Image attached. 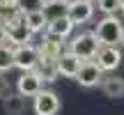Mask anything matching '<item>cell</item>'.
<instances>
[{
  "mask_svg": "<svg viewBox=\"0 0 124 115\" xmlns=\"http://www.w3.org/2000/svg\"><path fill=\"white\" fill-rule=\"evenodd\" d=\"M94 35H97L101 46H117L122 41L124 25H122V21L117 16H103L97 23V28H94Z\"/></svg>",
  "mask_w": 124,
  "mask_h": 115,
  "instance_id": "1",
  "label": "cell"
},
{
  "mask_svg": "<svg viewBox=\"0 0 124 115\" xmlns=\"http://www.w3.org/2000/svg\"><path fill=\"white\" fill-rule=\"evenodd\" d=\"M99 49H101V44H99V39H97V35L94 32H80V35H76L74 39L69 41V49L67 51H71L74 55H78L80 60H94L99 53Z\"/></svg>",
  "mask_w": 124,
  "mask_h": 115,
  "instance_id": "2",
  "label": "cell"
},
{
  "mask_svg": "<svg viewBox=\"0 0 124 115\" xmlns=\"http://www.w3.org/2000/svg\"><path fill=\"white\" fill-rule=\"evenodd\" d=\"M39 65V51L32 44H23V46H14V67L21 71H32Z\"/></svg>",
  "mask_w": 124,
  "mask_h": 115,
  "instance_id": "3",
  "label": "cell"
},
{
  "mask_svg": "<svg viewBox=\"0 0 124 115\" xmlns=\"http://www.w3.org/2000/svg\"><path fill=\"white\" fill-rule=\"evenodd\" d=\"M7 41L12 46H23V44H30V39H32V32H30V28H28V23H25V16H16L12 23H7Z\"/></svg>",
  "mask_w": 124,
  "mask_h": 115,
  "instance_id": "4",
  "label": "cell"
},
{
  "mask_svg": "<svg viewBox=\"0 0 124 115\" xmlns=\"http://www.w3.org/2000/svg\"><path fill=\"white\" fill-rule=\"evenodd\" d=\"M32 101V111L37 115H58L60 111V97L53 90H41L39 94H35Z\"/></svg>",
  "mask_w": 124,
  "mask_h": 115,
  "instance_id": "5",
  "label": "cell"
},
{
  "mask_svg": "<svg viewBox=\"0 0 124 115\" xmlns=\"http://www.w3.org/2000/svg\"><path fill=\"white\" fill-rule=\"evenodd\" d=\"M67 16L74 25L80 23H87L94 16V2L92 0H69V7H67Z\"/></svg>",
  "mask_w": 124,
  "mask_h": 115,
  "instance_id": "6",
  "label": "cell"
},
{
  "mask_svg": "<svg viewBox=\"0 0 124 115\" xmlns=\"http://www.w3.org/2000/svg\"><path fill=\"white\" fill-rule=\"evenodd\" d=\"M41 85H44V78L37 74V69L21 71V76H18V81H16V90L23 97H35V94H39L41 90H44Z\"/></svg>",
  "mask_w": 124,
  "mask_h": 115,
  "instance_id": "7",
  "label": "cell"
},
{
  "mask_svg": "<svg viewBox=\"0 0 124 115\" xmlns=\"http://www.w3.org/2000/svg\"><path fill=\"white\" fill-rule=\"evenodd\" d=\"M76 81H78L83 88H94V85H99L103 81V71L94 60H85L83 65H80L78 74H76Z\"/></svg>",
  "mask_w": 124,
  "mask_h": 115,
  "instance_id": "8",
  "label": "cell"
},
{
  "mask_svg": "<svg viewBox=\"0 0 124 115\" xmlns=\"http://www.w3.org/2000/svg\"><path fill=\"white\" fill-rule=\"evenodd\" d=\"M94 62L101 67V71H115L122 65V51L117 46H101Z\"/></svg>",
  "mask_w": 124,
  "mask_h": 115,
  "instance_id": "9",
  "label": "cell"
},
{
  "mask_svg": "<svg viewBox=\"0 0 124 115\" xmlns=\"http://www.w3.org/2000/svg\"><path fill=\"white\" fill-rule=\"evenodd\" d=\"M80 65H83V60H80L78 55H74L71 51H62V55L58 58V76H64V78H76Z\"/></svg>",
  "mask_w": 124,
  "mask_h": 115,
  "instance_id": "10",
  "label": "cell"
},
{
  "mask_svg": "<svg viewBox=\"0 0 124 115\" xmlns=\"http://www.w3.org/2000/svg\"><path fill=\"white\" fill-rule=\"evenodd\" d=\"M62 41L64 39H58V37H51V35H46V39L41 41V46L37 51H39V58L41 60H55L58 62V58L62 55Z\"/></svg>",
  "mask_w": 124,
  "mask_h": 115,
  "instance_id": "11",
  "label": "cell"
},
{
  "mask_svg": "<svg viewBox=\"0 0 124 115\" xmlns=\"http://www.w3.org/2000/svg\"><path fill=\"white\" fill-rule=\"evenodd\" d=\"M74 30V23L69 21V16H62V18H55L46 25V35L51 37H58V39H67Z\"/></svg>",
  "mask_w": 124,
  "mask_h": 115,
  "instance_id": "12",
  "label": "cell"
},
{
  "mask_svg": "<svg viewBox=\"0 0 124 115\" xmlns=\"http://www.w3.org/2000/svg\"><path fill=\"white\" fill-rule=\"evenodd\" d=\"M5 115H23L28 111V97H23V94H9V97H5Z\"/></svg>",
  "mask_w": 124,
  "mask_h": 115,
  "instance_id": "13",
  "label": "cell"
},
{
  "mask_svg": "<svg viewBox=\"0 0 124 115\" xmlns=\"http://www.w3.org/2000/svg\"><path fill=\"white\" fill-rule=\"evenodd\" d=\"M67 7H69V2L67 0H46L44 7H41V12H44L46 21H55V18H62L67 16Z\"/></svg>",
  "mask_w": 124,
  "mask_h": 115,
  "instance_id": "14",
  "label": "cell"
},
{
  "mask_svg": "<svg viewBox=\"0 0 124 115\" xmlns=\"http://www.w3.org/2000/svg\"><path fill=\"white\" fill-rule=\"evenodd\" d=\"M101 90L106 97L110 99H120L124 94V78H115V76H108L101 81Z\"/></svg>",
  "mask_w": 124,
  "mask_h": 115,
  "instance_id": "15",
  "label": "cell"
},
{
  "mask_svg": "<svg viewBox=\"0 0 124 115\" xmlns=\"http://www.w3.org/2000/svg\"><path fill=\"white\" fill-rule=\"evenodd\" d=\"M21 7H18L16 0H0V23H12L16 16H21Z\"/></svg>",
  "mask_w": 124,
  "mask_h": 115,
  "instance_id": "16",
  "label": "cell"
},
{
  "mask_svg": "<svg viewBox=\"0 0 124 115\" xmlns=\"http://www.w3.org/2000/svg\"><path fill=\"white\" fill-rule=\"evenodd\" d=\"M23 16H25V23H28V28H30L32 35L46 30V25H48V21H46V16H44L41 9H37V12H28V14H23Z\"/></svg>",
  "mask_w": 124,
  "mask_h": 115,
  "instance_id": "17",
  "label": "cell"
},
{
  "mask_svg": "<svg viewBox=\"0 0 124 115\" xmlns=\"http://www.w3.org/2000/svg\"><path fill=\"white\" fill-rule=\"evenodd\" d=\"M14 67V46L12 44H2L0 46V74H5V71H9Z\"/></svg>",
  "mask_w": 124,
  "mask_h": 115,
  "instance_id": "18",
  "label": "cell"
},
{
  "mask_svg": "<svg viewBox=\"0 0 124 115\" xmlns=\"http://www.w3.org/2000/svg\"><path fill=\"white\" fill-rule=\"evenodd\" d=\"M97 5H99V9H101L106 16H115L122 9V0H97Z\"/></svg>",
  "mask_w": 124,
  "mask_h": 115,
  "instance_id": "19",
  "label": "cell"
},
{
  "mask_svg": "<svg viewBox=\"0 0 124 115\" xmlns=\"http://www.w3.org/2000/svg\"><path fill=\"white\" fill-rule=\"evenodd\" d=\"M16 2H18V7H21L23 14H28V12H37V9L44 7V0H16Z\"/></svg>",
  "mask_w": 124,
  "mask_h": 115,
  "instance_id": "20",
  "label": "cell"
},
{
  "mask_svg": "<svg viewBox=\"0 0 124 115\" xmlns=\"http://www.w3.org/2000/svg\"><path fill=\"white\" fill-rule=\"evenodd\" d=\"M12 94V85H9V81L5 78V74H0V99L9 97Z\"/></svg>",
  "mask_w": 124,
  "mask_h": 115,
  "instance_id": "21",
  "label": "cell"
},
{
  "mask_svg": "<svg viewBox=\"0 0 124 115\" xmlns=\"http://www.w3.org/2000/svg\"><path fill=\"white\" fill-rule=\"evenodd\" d=\"M7 44V28H5V23H0V46Z\"/></svg>",
  "mask_w": 124,
  "mask_h": 115,
  "instance_id": "22",
  "label": "cell"
},
{
  "mask_svg": "<svg viewBox=\"0 0 124 115\" xmlns=\"http://www.w3.org/2000/svg\"><path fill=\"white\" fill-rule=\"evenodd\" d=\"M120 12H122V14H124V0H122V9H120Z\"/></svg>",
  "mask_w": 124,
  "mask_h": 115,
  "instance_id": "23",
  "label": "cell"
},
{
  "mask_svg": "<svg viewBox=\"0 0 124 115\" xmlns=\"http://www.w3.org/2000/svg\"><path fill=\"white\" fill-rule=\"evenodd\" d=\"M120 44H122V46H124V35H122V41H120Z\"/></svg>",
  "mask_w": 124,
  "mask_h": 115,
  "instance_id": "24",
  "label": "cell"
},
{
  "mask_svg": "<svg viewBox=\"0 0 124 115\" xmlns=\"http://www.w3.org/2000/svg\"><path fill=\"white\" fill-rule=\"evenodd\" d=\"M67 2H69V0H67Z\"/></svg>",
  "mask_w": 124,
  "mask_h": 115,
  "instance_id": "25",
  "label": "cell"
}]
</instances>
